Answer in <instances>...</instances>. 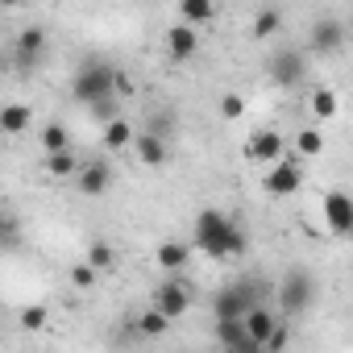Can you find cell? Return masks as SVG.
Returning <instances> with one entry per match:
<instances>
[{
	"label": "cell",
	"instance_id": "cell-1",
	"mask_svg": "<svg viewBox=\"0 0 353 353\" xmlns=\"http://www.w3.org/2000/svg\"><path fill=\"white\" fill-rule=\"evenodd\" d=\"M196 250H204L208 258H237L245 254V233L216 208H204L196 216V237H192Z\"/></svg>",
	"mask_w": 353,
	"mask_h": 353
},
{
	"label": "cell",
	"instance_id": "cell-2",
	"mask_svg": "<svg viewBox=\"0 0 353 353\" xmlns=\"http://www.w3.org/2000/svg\"><path fill=\"white\" fill-rule=\"evenodd\" d=\"M150 307H158L166 320H179V316L192 307V283H188V279H179V274H170L166 283H158V287H154Z\"/></svg>",
	"mask_w": 353,
	"mask_h": 353
},
{
	"label": "cell",
	"instance_id": "cell-3",
	"mask_svg": "<svg viewBox=\"0 0 353 353\" xmlns=\"http://www.w3.org/2000/svg\"><path fill=\"white\" fill-rule=\"evenodd\" d=\"M258 287H262V283H254V279H241V283L225 287V291L216 295V320H241L254 303H262V299H258Z\"/></svg>",
	"mask_w": 353,
	"mask_h": 353
},
{
	"label": "cell",
	"instance_id": "cell-4",
	"mask_svg": "<svg viewBox=\"0 0 353 353\" xmlns=\"http://www.w3.org/2000/svg\"><path fill=\"white\" fill-rule=\"evenodd\" d=\"M71 92H75L79 104H92L100 96H112V67L108 63H83V71L75 75Z\"/></svg>",
	"mask_w": 353,
	"mask_h": 353
},
{
	"label": "cell",
	"instance_id": "cell-5",
	"mask_svg": "<svg viewBox=\"0 0 353 353\" xmlns=\"http://www.w3.org/2000/svg\"><path fill=\"white\" fill-rule=\"evenodd\" d=\"M312 299H316L312 274H307V270H291V274L283 279V287H279V303H283V312H287V316H299V312L312 307Z\"/></svg>",
	"mask_w": 353,
	"mask_h": 353
},
{
	"label": "cell",
	"instance_id": "cell-6",
	"mask_svg": "<svg viewBox=\"0 0 353 353\" xmlns=\"http://www.w3.org/2000/svg\"><path fill=\"white\" fill-rule=\"evenodd\" d=\"M324 225H328L332 237H349L353 233V200H349V192L332 188L324 196Z\"/></svg>",
	"mask_w": 353,
	"mask_h": 353
},
{
	"label": "cell",
	"instance_id": "cell-7",
	"mask_svg": "<svg viewBox=\"0 0 353 353\" xmlns=\"http://www.w3.org/2000/svg\"><path fill=\"white\" fill-rule=\"evenodd\" d=\"M283 154H287V141H283L279 129H254L245 137V158L250 162H279Z\"/></svg>",
	"mask_w": 353,
	"mask_h": 353
},
{
	"label": "cell",
	"instance_id": "cell-8",
	"mask_svg": "<svg viewBox=\"0 0 353 353\" xmlns=\"http://www.w3.org/2000/svg\"><path fill=\"white\" fill-rule=\"evenodd\" d=\"M299 183H303V174H299V166H295V158L291 154H283L279 162H270V174H266V192L270 196H295L299 192Z\"/></svg>",
	"mask_w": 353,
	"mask_h": 353
},
{
	"label": "cell",
	"instance_id": "cell-9",
	"mask_svg": "<svg viewBox=\"0 0 353 353\" xmlns=\"http://www.w3.org/2000/svg\"><path fill=\"white\" fill-rule=\"evenodd\" d=\"M196 50H200V34H196V26L179 21V26H170V30H166V54H170L174 63L196 59Z\"/></svg>",
	"mask_w": 353,
	"mask_h": 353
},
{
	"label": "cell",
	"instance_id": "cell-10",
	"mask_svg": "<svg viewBox=\"0 0 353 353\" xmlns=\"http://www.w3.org/2000/svg\"><path fill=\"white\" fill-rule=\"evenodd\" d=\"M341 46H345V26L336 17H320L312 26V50L332 59V54H341Z\"/></svg>",
	"mask_w": 353,
	"mask_h": 353
},
{
	"label": "cell",
	"instance_id": "cell-11",
	"mask_svg": "<svg viewBox=\"0 0 353 353\" xmlns=\"http://www.w3.org/2000/svg\"><path fill=\"white\" fill-rule=\"evenodd\" d=\"M75 179H79V192H83V196H104L108 183H112V170H108L104 158H92V162H79Z\"/></svg>",
	"mask_w": 353,
	"mask_h": 353
},
{
	"label": "cell",
	"instance_id": "cell-12",
	"mask_svg": "<svg viewBox=\"0 0 353 353\" xmlns=\"http://www.w3.org/2000/svg\"><path fill=\"white\" fill-rule=\"evenodd\" d=\"M303 71H307V63H303V54H295V50H283V54L270 59V75H274V83H283V88H295V83L303 79Z\"/></svg>",
	"mask_w": 353,
	"mask_h": 353
},
{
	"label": "cell",
	"instance_id": "cell-13",
	"mask_svg": "<svg viewBox=\"0 0 353 353\" xmlns=\"http://www.w3.org/2000/svg\"><path fill=\"white\" fill-rule=\"evenodd\" d=\"M129 150L137 154V162H141V166H162V162H166V141H162L154 129H150V133H133Z\"/></svg>",
	"mask_w": 353,
	"mask_h": 353
},
{
	"label": "cell",
	"instance_id": "cell-14",
	"mask_svg": "<svg viewBox=\"0 0 353 353\" xmlns=\"http://www.w3.org/2000/svg\"><path fill=\"white\" fill-rule=\"evenodd\" d=\"M241 324H245V336H250V341H254V345L262 349V345H266V336H270V328L279 324V316H274L270 307L254 303V307H250V312L241 316Z\"/></svg>",
	"mask_w": 353,
	"mask_h": 353
},
{
	"label": "cell",
	"instance_id": "cell-15",
	"mask_svg": "<svg viewBox=\"0 0 353 353\" xmlns=\"http://www.w3.org/2000/svg\"><path fill=\"white\" fill-rule=\"evenodd\" d=\"M154 262H158L162 270H170V274H183L188 262H192V245H188V241H162V245L154 250Z\"/></svg>",
	"mask_w": 353,
	"mask_h": 353
},
{
	"label": "cell",
	"instance_id": "cell-16",
	"mask_svg": "<svg viewBox=\"0 0 353 353\" xmlns=\"http://www.w3.org/2000/svg\"><path fill=\"white\" fill-rule=\"evenodd\" d=\"M216 341L233 353H258V345L245 336V324L241 320H216Z\"/></svg>",
	"mask_w": 353,
	"mask_h": 353
},
{
	"label": "cell",
	"instance_id": "cell-17",
	"mask_svg": "<svg viewBox=\"0 0 353 353\" xmlns=\"http://www.w3.org/2000/svg\"><path fill=\"white\" fill-rule=\"evenodd\" d=\"M30 121H34L30 104H5V108H0V133H9V137L26 133V129H30Z\"/></svg>",
	"mask_w": 353,
	"mask_h": 353
},
{
	"label": "cell",
	"instance_id": "cell-18",
	"mask_svg": "<svg viewBox=\"0 0 353 353\" xmlns=\"http://www.w3.org/2000/svg\"><path fill=\"white\" fill-rule=\"evenodd\" d=\"M46 170L54 174V179H71V174L79 170L75 150H71V145H67V150H46Z\"/></svg>",
	"mask_w": 353,
	"mask_h": 353
},
{
	"label": "cell",
	"instance_id": "cell-19",
	"mask_svg": "<svg viewBox=\"0 0 353 353\" xmlns=\"http://www.w3.org/2000/svg\"><path fill=\"white\" fill-rule=\"evenodd\" d=\"M42 50H46V34H42L38 26H26V30L17 34V59L34 63V59H38Z\"/></svg>",
	"mask_w": 353,
	"mask_h": 353
},
{
	"label": "cell",
	"instance_id": "cell-20",
	"mask_svg": "<svg viewBox=\"0 0 353 353\" xmlns=\"http://www.w3.org/2000/svg\"><path fill=\"white\" fill-rule=\"evenodd\" d=\"M129 141H133V125L125 117L104 121V150H129Z\"/></svg>",
	"mask_w": 353,
	"mask_h": 353
},
{
	"label": "cell",
	"instance_id": "cell-21",
	"mask_svg": "<svg viewBox=\"0 0 353 353\" xmlns=\"http://www.w3.org/2000/svg\"><path fill=\"white\" fill-rule=\"evenodd\" d=\"M179 13L188 26H208L216 17V0H179Z\"/></svg>",
	"mask_w": 353,
	"mask_h": 353
},
{
	"label": "cell",
	"instance_id": "cell-22",
	"mask_svg": "<svg viewBox=\"0 0 353 353\" xmlns=\"http://www.w3.org/2000/svg\"><path fill=\"white\" fill-rule=\"evenodd\" d=\"M336 108H341V104H336V92H332V88H316V92H312V117H316V121H332Z\"/></svg>",
	"mask_w": 353,
	"mask_h": 353
},
{
	"label": "cell",
	"instance_id": "cell-23",
	"mask_svg": "<svg viewBox=\"0 0 353 353\" xmlns=\"http://www.w3.org/2000/svg\"><path fill=\"white\" fill-rule=\"evenodd\" d=\"M279 30H283V13H279V9H262V13L254 17V38H258V42L274 38Z\"/></svg>",
	"mask_w": 353,
	"mask_h": 353
},
{
	"label": "cell",
	"instance_id": "cell-24",
	"mask_svg": "<svg viewBox=\"0 0 353 353\" xmlns=\"http://www.w3.org/2000/svg\"><path fill=\"white\" fill-rule=\"evenodd\" d=\"M216 108H221V121H241L245 117V96L241 92H221Z\"/></svg>",
	"mask_w": 353,
	"mask_h": 353
},
{
	"label": "cell",
	"instance_id": "cell-25",
	"mask_svg": "<svg viewBox=\"0 0 353 353\" xmlns=\"http://www.w3.org/2000/svg\"><path fill=\"white\" fill-rule=\"evenodd\" d=\"M295 150H299L303 158L324 154V133H320V129H299V133H295Z\"/></svg>",
	"mask_w": 353,
	"mask_h": 353
},
{
	"label": "cell",
	"instance_id": "cell-26",
	"mask_svg": "<svg viewBox=\"0 0 353 353\" xmlns=\"http://www.w3.org/2000/svg\"><path fill=\"white\" fill-rule=\"evenodd\" d=\"M88 262H92L96 270H112V266H117V250H112L108 241H92V245H88Z\"/></svg>",
	"mask_w": 353,
	"mask_h": 353
},
{
	"label": "cell",
	"instance_id": "cell-27",
	"mask_svg": "<svg viewBox=\"0 0 353 353\" xmlns=\"http://www.w3.org/2000/svg\"><path fill=\"white\" fill-rule=\"evenodd\" d=\"M166 328H170V320H166L158 307H150V312H141V316H137V332H145V336H162Z\"/></svg>",
	"mask_w": 353,
	"mask_h": 353
},
{
	"label": "cell",
	"instance_id": "cell-28",
	"mask_svg": "<svg viewBox=\"0 0 353 353\" xmlns=\"http://www.w3.org/2000/svg\"><path fill=\"white\" fill-rule=\"evenodd\" d=\"M42 145H46V150H67V145H71V133H67V125L50 121V125L42 129Z\"/></svg>",
	"mask_w": 353,
	"mask_h": 353
},
{
	"label": "cell",
	"instance_id": "cell-29",
	"mask_svg": "<svg viewBox=\"0 0 353 353\" xmlns=\"http://www.w3.org/2000/svg\"><path fill=\"white\" fill-rule=\"evenodd\" d=\"M96 279H100V270H96L92 262H79V266H71V287H79V291H92V287H96Z\"/></svg>",
	"mask_w": 353,
	"mask_h": 353
},
{
	"label": "cell",
	"instance_id": "cell-30",
	"mask_svg": "<svg viewBox=\"0 0 353 353\" xmlns=\"http://www.w3.org/2000/svg\"><path fill=\"white\" fill-rule=\"evenodd\" d=\"M117 100H121V96H100V100H92V104H88V112H92L96 121H112V117H121Z\"/></svg>",
	"mask_w": 353,
	"mask_h": 353
},
{
	"label": "cell",
	"instance_id": "cell-31",
	"mask_svg": "<svg viewBox=\"0 0 353 353\" xmlns=\"http://www.w3.org/2000/svg\"><path fill=\"white\" fill-rule=\"evenodd\" d=\"M46 307L42 303H30V307H21V328H30V332H38V328H46Z\"/></svg>",
	"mask_w": 353,
	"mask_h": 353
},
{
	"label": "cell",
	"instance_id": "cell-32",
	"mask_svg": "<svg viewBox=\"0 0 353 353\" xmlns=\"http://www.w3.org/2000/svg\"><path fill=\"white\" fill-rule=\"evenodd\" d=\"M112 96H133V79L112 67Z\"/></svg>",
	"mask_w": 353,
	"mask_h": 353
},
{
	"label": "cell",
	"instance_id": "cell-33",
	"mask_svg": "<svg viewBox=\"0 0 353 353\" xmlns=\"http://www.w3.org/2000/svg\"><path fill=\"white\" fill-rule=\"evenodd\" d=\"M5 233H9V216H5V212H0V237H5Z\"/></svg>",
	"mask_w": 353,
	"mask_h": 353
},
{
	"label": "cell",
	"instance_id": "cell-34",
	"mask_svg": "<svg viewBox=\"0 0 353 353\" xmlns=\"http://www.w3.org/2000/svg\"><path fill=\"white\" fill-rule=\"evenodd\" d=\"M0 5H21V0H0Z\"/></svg>",
	"mask_w": 353,
	"mask_h": 353
}]
</instances>
